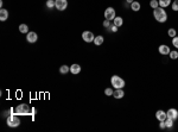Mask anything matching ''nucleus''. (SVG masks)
<instances>
[{
    "label": "nucleus",
    "instance_id": "9b49d317",
    "mask_svg": "<svg viewBox=\"0 0 178 132\" xmlns=\"http://www.w3.org/2000/svg\"><path fill=\"white\" fill-rule=\"evenodd\" d=\"M166 114H167V117L173 119V120H177L178 119V111L176 108H169V111L166 112Z\"/></svg>",
    "mask_w": 178,
    "mask_h": 132
},
{
    "label": "nucleus",
    "instance_id": "a878e982",
    "mask_svg": "<svg viewBox=\"0 0 178 132\" xmlns=\"http://www.w3.org/2000/svg\"><path fill=\"white\" fill-rule=\"evenodd\" d=\"M46 7L48 8H54L55 7V0H48V1H46Z\"/></svg>",
    "mask_w": 178,
    "mask_h": 132
},
{
    "label": "nucleus",
    "instance_id": "ddd939ff",
    "mask_svg": "<svg viewBox=\"0 0 178 132\" xmlns=\"http://www.w3.org/2000/svg\"><path fill=\"white\" fill-rule=\"evenodd\" d=\"M113 96L115 99H122L125 96V92H124V89L122 88H118V89H114V92H113Z\"/></svg>",
    "mask_w": 178,
    "mask_h": 132
},
{
    "label": "nucleus",
    "instance_id": "b1692460",
    "mask_svg": "<svg viewBox=\"0 0 178 132\" xmlns=\"http://www.w3.org/2000/svg\"><path fill=\"white\" fill-rule=\"evenodd\" d=\"M113 92H114L113 87H108V88L105 89V94H106L107 96H112V95H113Z\"/></svg>",
    "mask_w": 178,
    "mask_h": 132
},
{
    "label": "nucleus",
    "instance_id": "4be33fe9",
    "mask_svg": "<svg viewBox=\"0 0 178 132\" xmlns=\"http://www.w3.org/2000/svg\"><path fill=\"white\" fill-rule=\"evenodd\" d=\"M169 57L171 60H177L178 58V51H177V50H171L170 54H169Z\"/></svg>",
    "mask_w": 178,
    "mask_h": 132
},
{
    "label": "nucleus",
    "instance_id": "393cba45",
    "mask_svg": "<svg viewBox=\"0 0 178 132\" xmlns=\"http://www.w3.org/2000/svg\"><path fill=\"white\" fill-rule=\"evenodd\" d=\"M150 6L153 10L157 8V7H159V1H158V0H151V1H150Z\"/></svg>",
    "mask_w": 178,
    "mask_h": 132
},
{
    "label": "nucleus",
    "instance_id": "7c9ffc66",
    "mask_svg": "<svg viewBox=\"0 0 178 132\" xmlns=\"http://www.w3.org/2000/svg\"><path fill=\"white\" fill-rule=\"evenodd\" d=\"M159 127H160L162 130L166 127V124H165V121H159Z\"/></svg>",
    "mask_w": 178,
    "mask_h": 132
},
{
    "label": "nucleus",
    "instance_id": "2f4dec72",
    "mask_svg": "<svg viewBox=\"0 0 178 132\" xmlns=\"http://www.w3.org/2000/svg\"><path fill=\"white\" fill-rule=\"evenodd\" d=\"M126 1H127V3H128V4H132V3H133V1H134V0H126Z\"/></svg>",
    "mask_w": 178,
    "mask_h": 132
},
{
    "label": "nucleus",
    "instance_id": "412c9836",
    "mask_svg": "<svg viewBox=\"0 0 178 132\" xmlns=\"http://www.w3.org/2000/svg\"><path fill=\"white\" fill-rule=\"evenodd\" d=\"M167 35H169V37H171V38L176 37V36H177V31H176V29H173V27L169 29V30H167Z\"/></svg>",
    "mask_w": 178,
    "mask_h": 132
},
{
    "label": "nucleus",
    "instance_id": "cd10ccee",
    "mask_svg": "<svg viewBox=\"0 0 178 132\" xmlns=\"http://www.w3.org/2000/svg\"><path fill=\"white\" fill-rule=\"evenodd\" d=\"M172 45L178 49V36H176V37L172 38Z\"/></svg>",
    "mask_w": 178,
    "mask_h": 132
},
{
    "label": "nucleus",
    "instance_id": "39448f33",
    "mask_svg": "<svg viewBox=\"0 0 178 132\" xmlns=\"http://www.w3.org/2000/svg\"><path fill=\"white\" fill-rule=\"evenodd\" d=\"M116 17V12H115V10L113 7H107L106 8V11H105V19L107 20H114V18Z\"/></svg>",
    "mask_w": 178,
    "mask_h": 132
},
{
    "label": "nucleus",
    "instance_id": "4468645a",
    "mask_svg": "<svg viewBox=\"0 0 178 132\" xmlns=\"http://www.w3.org/2000/svg\"><path fill=\"white\" fill-rule=\"evenodd\" d=\"M8 19V11L5 8H1L0 10V20L1 22H5V20Z\"/></svg>",
    "mask_w": 178,
    "mask_h": 132
},
{
    "label": "nucleus",
    "instance_id": "2eb2a0df",
    "mask_svg": "<svg viewBox=\"0 0 178 132\" xmlns=\"http://www.w3.org/2000/svg\"><path fill=\"white\" fill-rule=\"evenodd\" d=\"M140 8H141V5H140L139 1H133L131 4V10H132V11H134V12L140 11Z\"/></svg>",
    "mask_w": 178,
    "mask_h": 132
},
{
    "label": "nucleus",
    "instance_id": "bb28decb",
    "mask_svg": "<svg viewBox=\"0 0 178 132\" xmlns=\"http://www.w3.org/2000/svg\"><path fill=\"white\" fill-rule=\"evenodd\" d=\"M171 7H172V10L175 12L178 11V0H175V1L172 3V5H171Z\"/></svg>",
    "mask_w": 178,
    "mask_h": 132
},
{
    "label": "nucleus",
    "instance_id": "c85d7f7f",
    "mask_svg": "<svg viewBox=\"0 0 178 132\" xmlns=\"http://www.w3.org/2000/svg\"><path fill=\"white\" fill-rule=\"evenodd\" d=\"M105 27H108V29H109L111 27V20H107V19H105V22H103V24H102Z\"/></svg>",
    "mask_w": 178,
    "mask_h": 132
},
{
    "label": "nucleus",
    "instance_id": "423d86ee",
    "mask_svg": "<svg viewBox=\"0 0 178 132\" xmlns=\"http://www.w3.org/2000/svg\"><path fill=\"white\" fill-rule=\"evenodd\" d=\"M82 38H83V40L86 43H92V42H94L95 36H94V34L92 31H83Z\"/></svg>",
    "mask_w": 178,
    "mask_h": 132
},
{
    "label": "nucleus",
    "instance_id": "f257e3e1",
    "mask_svg": "<svg viewBox=\"0 0 178 132\" xmlns=\"http://www.w3.org/2000/svg\"><path fill=\"white\" fill-rule=\"evenodd\" d=\"M153 17H154V19L157 20V22H159V23H165L167 20V13H166L165 10L163 7H160V6L153 10Z\"/></svg>",
    "mask_w": 178,
    "mask_h": 132
},
{
    "label": "nucleus",
    "instance_id": "f03ea898",
    "mask_svg": "<svg viewBox=\"0 0 178 132\" xmlns=\"http://www.w3.org/2000/svg\"><path fill=\"white\" fill-rule=\"evenodd\" d=\"M111 85L114 89H118V88H124L125 87V80L118 75H113L111 77Z\"/></svg>",
    "mask_w": 178,
    "mask_h": 132
},
{
    "label": "nucleus",
    "instance_id": "f8f14e48",
    "mask_svg": "<svg viewBox=\"0 0 178 132\" xmlns=\"http://www.w3.org/2000/svg\"><path fill=\"white\" fill-rule=\"evenodd\" d=\"M70 73L73 75H77L81 73V66L77 64V63H74L73 66H70Z\"/></svg>",
    "mask_w": 178,
    "mask_h": 132
},
{
    "label": "nucleus",
    "instance_id": "5701e85b",
    "mask_svg": "<svg viewBox=\"0 0 178 132\" xmlns=\"http://www.w3.org/2000/svg\"><path fill=\"white\" fill-rule=\"evenodd\" d=\"M173 119H171V118H169L167 117L166 119H165V124H166V127H172L173 126Z\"/></svg>",
    "mask_w": 178,
    "mask_h": 132
},
{
    "label": "nucleus",
    "instance_id": "c756f323",
    "mask_svg": "<svg viewBox=\"0 0 178 132\" xmlns=\"http://www.w3.org/2000/svg\"><path fill=\"white\" fill-rule=\"evenodd\" d=\"M109 30H111V31H112V32H118V26H115V25L113 24V25H111Z\"/></svg>",
    "mask_w": 178,
    "mask_h": 132
},
{
    "label": "nucleus",
    "instance_id": "20e7f679",
    "mask_svg": "<svg viewBox=\"0 0 178 132\" xmlns=\"http://www.w3.org/2000/svg\"><path fill=\"white\" fill-rule=\"evenodd\" d=\"M6 124L10 127H18L20 125V119H19L16 114H10L6 119Z\"/></svg>",
    "mask_w": 178,
    "mask_h": 132
},
{
    "label": "nucleus",
    "instance_id": "a211bd4d",
    "mask_svg": "<svg viewBox=\"0 0 178 132\" xmlns=\"http://www.w3.org/2000/svg\"><path fill=\"white\" fill-rule=\"evenodd\" d=\"M158 1H159V6L163 7V8L171 5V0H158Z\"/></svg>",
    "mask_w": 178,
    "mask_h": 132
},
{
    "label": "nucleus",
    "instance_id": "7ed1b4c3",
    "mask_svg": "<svg viewBox=\"0 0 178 132\" xmlns=\"http://www.w3.org/2000/svg\"><path fill=\"white\" fill-rule=\"evenodd\" d=\"M31 111H32V108H30L27 104H20L16 107V113L18 116H27L31 113Z\"/></svg>",
    "mask_w": 178,
    "mask_h": 132
},
{
    "label": "nucleus",
    "instance_id": "f3484780",
    "mask_svg": "<svg viewBox=\"0 0 178 132\" xmlns=\"http://www.w3.org/2000/svg\"><path fill=\"white\" fill-rule=\"evenodd\" d=\"M103 42H105V38L102 37V36H95V39H94V44L95 45H102L103 44Z\"/></svg>",
    "mask_w": 178,
    "mask_h": 132
},
{
    "label": "nucleus",
    "instance_id": "1a4fd4ad",
    "mask_svg": "<svg viewBox=\"0 0 178 132\" xmlns=\"http://www.w3.org/2000/svg\"><path fill=\"white\" fill-rule=\"evenodd\" d=\"M156 118H157L158 121H165V119L167 118V114H166L165 111L159 109V111H157L156 112Z\"/></svg>",
    "mask_w": 178,
    "mask_h": 132
},
{
    "label": "nucleus",
    "instance_id": "aec40b11",
    "mask_svg": "<svg viewBox=\"0 0 178 132\" xmlns=\"http://www.w3.org/2000/svg\"><path fill=\"white\" fill-rule=\"evenodd\" d=\"M70 72V67H68V66H62L61 68H59V73L61 74H67V73H69Z\"/></svg>",
    "mask_w": 178,
    "mask_h": 132
},
{
    "label": "nucleus",
    "instance_id": "6e6552de",
    "mask_svg": "<svg viewBox=\"0 0 178 132\" xmlns=\"http://www.w3.org/2000/svg\"><path fill=\"white\" fill-rule=\"evenodd\" d=\"M38 39V35L35 32V31H30L27 35H26V40L29 43H36Z\"/></svg>",
    "mask_w": 178,
    "mask_h": 132
},
{
    "label": "nucleus",
    "instance_id": "dca6fc26",
    "mask_svg": "<svg viewBox=\"0 0 178 132\" xmlns=\"http://www.w3.org/2000/svg\"><path fill=\"white\" fill-rule=\"evenodd\" d=\"M113 24L115 26H118V27H121L124 25V19L121 17H115L114 20H113Z\"/></svg>",
    "mask_w": 178,
    "mask_h": 132
},
{
    "label": "nucleus",
    "instance_id": "6ab92c4d",
    "mask_svg": "<svg viewBox=\"0 0 178 132\" xmlns=\"http://www.w3.org/2000/svg\"><path fill=\"white\" fill-rule=\"evenodd\" d=\"M19 31H20L22 34H29V26L26 24H20L19 25Z\"/></svg>",
    "mask_w": 178,
    "mask_h": 132
},
{
    "label": "nucleus",
    "instance_id": "0eeeda50",
    "mask_svg": "<svg viewBox=\"0 0 178 132\" xmlns=\"http://www.w3.org/2000/svg\"><path fill=\"white\" fill-rule=\"evenodd\" d=\"M55 7L58 11H64L68 7V0H55Z\"/></svg>",
    "mask_w": 178,
    "mask_h": 132
},
{
    "label": "nucleus",
    "instance_id": "9d476101",
    "mask_svg": "<svg viewBox=\"0 0 178 132\" xmlns=\"http://www.w3.org/2000/svg\"><path fill=\"white\" fill-rule=\"evenodd\" d=\"M158 51H159V54L160 55H169L170 54V48H169V45H166V44H162V45H159V48H158Z\"/></svg>",
    "mask_w": 178,
    "mask_h": 132
}]
</instances>
